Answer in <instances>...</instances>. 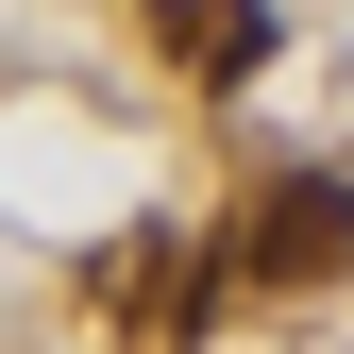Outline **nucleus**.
<instances>
[{"mask_svg":"<svg viewBox=\"0 0 354 354\" xmlns=\"http://www.w3.org/2000/svg\"><path fill=\"white\" fill-rule=\"evenodd\" d=\"M152 51L186 84H253L270 68V0H152Z\"/></svg>","mask_w":354,"mask_h":354,"instance_id":"2","label":"nucleus"},{"mask_svg":"<svg viewBox=\"0 0 354 354\" xmlns=\"http://www.w3.org/2000/svg\"><path fill=\"white\" fill-rule=\"evenodd\" d=\"M169 270H186L169 236H118V253H102V304H118V321H169V304H186Z\"/></svg>","mask_w":354,"mask_h":354,"instance_id":"3","label":"nucleus"},{"mask_svg":"<svg viewBox=\"0 0 354 354\" xmlns=\"http://www.w3.org/2000/svg\"><path fill=\"white\" fill-rule=\"evenodd\" d=\"M236 270H253V287H337V270H354V186H337V169H287V186H253Z\"/></svg>","mask_w":354,"mask_h":354,"instance_id":"1","label":"nucleus"}]
</instances>
